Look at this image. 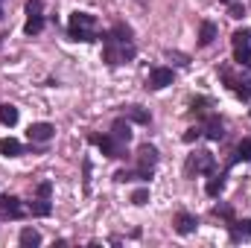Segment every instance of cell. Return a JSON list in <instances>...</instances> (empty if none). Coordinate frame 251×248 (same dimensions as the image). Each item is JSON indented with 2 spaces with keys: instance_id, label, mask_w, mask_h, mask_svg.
Returning a JSON list of instances; mask_svg holds the SVG:
<instances>
[{
  "instance_id": "1",
  "label": "cell",
  "mask_w": 251,
  "mask_h": 248,
  "mask_svg": "<svg viewBox=\"0 0 251 248\" xmlns=\"http://www.w3.org/2000/svg\"><path fill=\"white\" fill-rule=\"evenodd\" d=\"M67 38L70 41H97V38H102L97 32V18L88 15V12H73L70 24H67Z\"/></svg>"
},
{
  "instance_id": "2",
  "label": "cell",
  "mask_w": 251,
  "mask_h": 248,
  "mask_svg": "<svg viewBox=\"0 0 251 248\" xmlns=\"http://www.w3.org/2000/svg\"><path fill=\"white\" fill-rule=\"evenodd\" d=\"M134 56H137V50H134L131 41H117V38H111L108 32L102 35V59H105V64L117 67V64L131 62Z\"/></svg>"
},
{
  "instance_id": "3",
  "label": "cell",
  "mask_w": 251,
  "mask_h": 248,
  "mask_svg": "<svg viewBox=\"0 0 251 248\" xmlns=\"http://www.w3.org/2000/svg\"><path fill=\"white\" fill-rule=\"evenodd\" d=\"M216 170V158H213V152H207V149H199V152H193L187 158V164H184V175L193 178V175H210Z\"/></svg>"
},
{
  "instance_id": "4",
  "label": "cell",
  "mask_w": 251,
  "mask_h": 248,
  "mask_svg": "<svg viewBox=\"0 0 251 248\" xmlns=\"http://www.w3.org/2000/svg\"><path fill=\"white\" fill-rule=\"evenodd\" d=\"M155 164H158V149L152 143H143L137 149V170H134L137 181H149L152 173H155Z\"/></svg>"
},
{
  "instance_id": "5",
  "label": "cell",
  "mask_w": 251,
  "mask_h": 248,
  "mask_svg": "<svg viewBox=\"0 0 251 248\" xmlns=\"http://www.w3.org/2000/svg\"><path fill=\"white\" fill-rule=\"evenodd\" d=\"M231 44H234V62L240 67H249L251 70V32L243 26L231 35Z\"/></svg>"
},
{
  "instance_id": "6",
  "label": "cell",
  "mask_w": 251,
  "mask_h": 248,
  "mask_svg": "<svg viewBox=\"0 0 251 248\" xmlns=\"http://www.w3.org/2000/svg\"><path fill=\"white\" fill-rule=\"evenodd\" d=\"M94 146H100V152L105 155V158H126V143H120L111 131L108 134H91L88 137Z\"/></svg>"
},
{
  "instance_id": "7",
  "label": "cell",
  "mask_w": 251,
  "mask_h": 248,
  "mask_svg": "<svg viewBox=\"0 0 251 248\" xmlns=\"http://www.w3.org/2000/svg\"><path fill=\"white\" fill-rule=\"evenodd\" d=\"M0 216L3 219H24L26 210H24V204L15 196H0Z\"/></svg>"
},
{
  "instance_id": "8",
  "label": "cell",
  "mask_w": 251,
  "mask_h": 248,
  "mask_svg": "<svg viewBox=\"0 0 251 248\" xmlns=\"http://www.w3.org/2000/svg\"><path fill=\"white\" fill-rule=\"evenodd\" d=\"M167 85H173V67H155L146 79V88H152V91H161Z\"/></svg>"
},
{
  "instance_id": "9",
  "label": "cell",
  "mask_w": 251,
  "mask_h": 248,
  "mask_svg": "<svg viewBox=\"0 0 251 248\" xmlns=\"http://www.w3.org/2000/svg\"><path fill=\"white\" fill-rule=\"evenodd\" d=\"M201 134H204L207 140H222V137H225V125H222V120H219L216 114H207V117H204V125H201Z\"/></svg>"
},
{
  "instance_id": "10",
  "label": "cell",
  "mask_w": 251,
  "mask_h": 248,
  "mask_svg": "<svg viewBox=\"0 0 251 248\" xmlns=\"http://www.w3.org/2000/svg\"><path fill=\"white\" fill-rule=\"evenodd\" d=\"M53 125L50 123H32L26 128V137H29V143H47L50 137H53Z\"/></svg>"
},
{
  "instance_id": "11",
  "label": "cell",
  "mask_w": 251,
  "mask_h": 248,
  "mask_svg": "<svg viewBox=\"0 0 251 248\" xmlns=\"http://www.w3.org/2000/svg\"><path fill=\"white\" fill-rule=\"evenodd\" d=\"M196 228H199V219H196L193 213H184V210H181V213H176V231H178L181 237L193 234Z\"/></svg>"
},
{
  "instance_id": "12",
  "label": "cell",
  "mask_w": 251,
  "mask_h": 248,
  "mask_svg": "<svg viewBox=\"0 0 251 248\" xmlns=\"http://www.w3.org/2000/svg\"><path fill=\"white\" fill-rule=\"evenodd\" d=\"M228 228H231V240L234 243L251 240V219H234V222H228Z\"/></svg>"
},
{
  "instance_id": "13",
  "label": "cell",
  "mask_w": 251,
  "mask_h": 248,
  "mask_svg": "<svg viewBox=\"0 0 251 248\" xmlns=\"http://www.w3.org/2000/svg\"><path fill=\"white\" fill-rule=\"evenodd\" d=\"M216 32H219V29H216L213 21H201V26H199V44H201V47H210V44L216 41Z\"/></svg>"
},
{
  "instance_id": "14",
  "label": "cell",
  "mask_w": 251,
  "mask_h": 248,
  "mask_svg": "<svg viewBox=\"0 0 251 248\" xmlns=\"http://www.w3.org/2000/svg\"><path fill=\"white\" fill-rule=\"evenodd\" d=\"M111 134L120 140V143H128L131 140V125H128V117H117L111 123Z\"/></svg>"
},
{
  "instance_id": "15",
  "label": "cell",
  "mask_w": 251,
  "mask_h": 248,
  "mask_svg": "<svg viewBox=\"0 0 251 248\" xmlns=\"http://www.w3.org/2000/svg\"><path fill=\"white\" fill-rule=\"evenodd\" d=\"M225 178H228V173H210V181H207V187H204V193L210 196V198H216L222 190H225Z\"/></svg>"
},
{
  "instance_id": "16",
  "label": "cell",
  "mask_w": 251,
  "mask_h": 248,
  "mask_svg": "<svg viewBox=\"0 0 251 248\" xmlns=\"http://www.w3.org/2000/svg\"><path fill=\"white\" fill-rule=\"evenodd\" d=\"M0 155L3 158H18V155H24V146L15 137H3L0 140Z\"/></svg>"
},
{
  "instance_id": "17",
  "label": "cell",
  "mask_w": 251,
  "mask_h": 248,
  "mask_svg": "<svg viewBox=\"0 0 251 248\" xmlns=\"http://www.w3.org/2000/svg\"><path fill=\"white\" fill-rule=\"evenodd\" d=\"M26 210H29L32 216H50V213H53V204H50V198H41V196H38L35 201H29Z\"/></svg>"
},
{
  "instance_id": "18",
  "label": "cell",
  "mask_w": 251,
  "mask_h": 248,
  "mask_svg": "<svg viewBox=\"0 0 251 248\" xmlns=\"http://www.w3.org/2000/svg\"><path fill=\"white\" fill-rule=\"evenodd\" d=\"M123 117H128L131 123H140V125H149V120H152V117H149V111H143L140 105H128Z\"/></svg>"
},
{
  "instance_id": "19",
  "label": "cell",
  "mask_w": 251,
  "mask_h": 248,
  "mask_svg": "<svg viewBox=\"0 0 251 248\" xmlns=\"http://www.w3.org/2000/svg\"><path fill=\"white\" fill-rule=\"evenodd\" d=\"M18 243L24 248H35V246H41V234H38L35 228H24L21 237H18Z\"/></svg>"
},
{
  "instance_id": "20",
  "label": "cell",
  "mask_w": 251,
  "mask_h": 248,
  "mask_svg": "<svg viewBox=\"0 0 251 248\" xmlns=\"http://www.w3.org/2000/svg\"><path fill=\"white\" fill-rule=\"evenodd\" d=\"M240 161H251V137H246V140L237 146V152H234V158H231L228 167H234V164H240Z\"/></svg>"
},
{
  "instance_id": "21",
  "label": "cell",
  "mask_w": 251,
  "mask_h": 248,
  "mask_svg": "<svg viewBox=\"0 0 251 248\" xmlns=\"http://www.w3.org/2000/svg\"><path fill=\"white\" fill-rule=\"evenodd\" d=\"M210 105H213V102H210L207 97H196V99L190 102V111H193V114H199V117H207V114H210V111H207Z\"/></svg>"
},
{
  "instance_id": "22",
  "label": "cell",
  "mask_w": 251,
  "mask_h": 248,
  "mask_svg": "<svg viewBox=\"0 0 251 248\" xmlns=\"http://www.w3.org/2000/svg\"><path fill=\"white\" fill-rule=\"evenodd\" d=\"M0 123L3 125L18 123V108H15V105H0Z\"/></svg>"
},
{
  "instance_id": "23",
  "label": "cell",
  "mask_w": 251,
  "mask_h": 248,
  "mask_svg": "<svg viewBox=\"0 0 251 248\" xmlns=\"http://www.w3.org/2000/svg\"><path fill=\"white\" fill-rule=\"evenodd\" d=\"M41 29H44V18H41V15H29V21H26L24 32H26V35H38Z\"/></svg>"
},
{
  "instance_id": "24",
  "label": "cell",
  "mask_w": 251,
  "mask_h": 248,
  "mask_svg": "<svg viewBox=\"0 0 251 248\" xmlns=\"http://www.w3.org/2000/svg\"><path fill=\"white\" fill-rule=\"evenodd\" d=\"M108 35H111V38H117V41H131V29H128L126 24H114Z\"/></svg>"
},
{
  "instance_id": "25",
  "label": "cell",
  "mask_w": 251,
  "mask_h": 248,
  "mask_svg": "<svg viewBox=\"0 0 251 248\" xmlns=\"http://www.w3.org/2000/svg\"><path fill=\"white\" fill-rule=\"evenodd\" d=\"M213 216H222L225 222H234V207L231 204H216L213 207Z\"/></svg>"
},
{
  "instance_id": "26",
  "label": "cell",
  "mask_w": 251,
  "mask_h": 248,
  "mask_svg": "<svg viewBox=\"0 0 251 248\" xmlns=\"http://www.w3.org/2000/svg\"><path fill=\"white\" fill-rule=\"evenodd\" d=\"M146 201H149V190H146V187H140V190H134V193H131V204L143 207Z\"/></svg>"
},
{
  "instance_id": "27",
  "label": "cell",
  "mask_w": 251,
  "mask_h": 248,
  "mask_svg": "<svg viewBox=\"0 0 251 248\" xmlns=\"http://www.w3.org/2000/svg\"><path fill=\"white\" fill-rule=\"evenodd\" d=\"M114 181H117V184H126V181H137V175H134L131 170H120V173L114 175Z\"/></svg>"
},
{
  "instance_id": "28",
  "label": "cell",
  "mask_w": 251,
  "mask_h": 248,
  "mask_svg": "<svg viewBox=\"0 0 251 248\" xmlns=\"http://www.w3.org/2000/svg\"><path fill=\"white\" fill-rule=\"evenodd\" d=\"M82 173H85V178H82L85 181V193H91V161L88 158L82 161Z\"/></svg>"
},
{
  "instance_id": "29",
  "label": "cell",
  "mask_w": 251,
  "mask_h": 248,
  "mask_svg": "<svg viewBox=\"0 0 251 248\" xmlns=\"http://www.w3.org/2000/svg\"><path fill=\"white\" fill-rule=\"evenodd\" d=\"M228 12H231V18H237V21H240V18L246 15V9H243V6H240L237 0H231V3H228Z\"/></svg>"
},
{
  "instance_id": "30",
  "label": "cell",
  "mask_w": 251,
  "mask_h": 248,
  "mask_svg": "<svg viewBox=\"0 0 251 248\" xmlns=\"http://www.w3.org/2000/svg\"><path fill=\"white\" fill-rule=\"evenodd\" d=\"M199 137H201V128H199V125L184 131V143H193V140H199Z\"/></svg>"
},
{
  "instance_id": "31",
  "label": "cell",
  "mask_w": 251,
  "mask_h": 248,
  "mask_svg": "<svg viewBox=\"0 0 251 248\" xmlns=\"http://www.w3.org/2000/svg\"><path fill=\"white\" fill-rule=\"evenodd\" d=\"M26 15H41V0H26Z\"/></svg>"
},
{
  "instance_id": "32",
  "label": "cell",
  "mask_w": 251,
  "mask_h": 248,
  "mask_svg": "<svg viewBox=\"0 0 251 248\" xmlns=\"http://www.w3.org/2000/svg\"><path fill=\"white\" fill-rule=\"evenodd\" d=\"M167 59H173V62H176V64H181V67H187V64H190L187 56H181V53H173V50L167 53Z\"/></svg>"
},
{
  "instance_id": "33",
  "label": "cell",
  "mask_w": 251,
  "mask_h": 248,
  "mask_svg": "<svg viewBox=\"0 0 251 248\" xmlns=\"http://www.w3.org/2000/svg\"><path fill=\"white\" fill-rule=\"evenodd\" d=\"M50 193H53V184H50V181H41V184H38V196H41V198H50Z\"/></svg>"
},
{
  "instance_id": "34",
  "label": "cell",
  "mask_w": 251,
  "mask_h": 248,
  "mask_svg": "<svg viewBox=\"0 0 251 248\" xmlns=\"http://www.w3.org/2000/svg\"><path fill=\"white\" fill-rule=\"evenodd\" d=\"M0 3H3V0H0ZM0 18H3V9H0Z\"/></svg>"
},
{
  "instance_id": "35",
  "label": "cell",
  "mask_w": 251,
  "mask_h": 248,
  "mask_svg": "<svg viewBox=\"0 0 251 248\" xmlns=\"http://www.w3.org/2000/svg\"><path fill=\"white\" fill-rule=\"evenodd\" d=\"M222 3H231V0H222Z\"/></svg>"
}]
</instances>
